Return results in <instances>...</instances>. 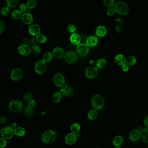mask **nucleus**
<instances>
[{
	"label": "nucleus",
	"mask_w": 148,
	"mask_h": 148,
	"mask_svg": "<svg viewBox=\"0 0 148 148\" xmlns=\"http://www.w3.org/2000/svg\"><path fill=\"white\" fill-rule=\"evenodd\" d=\"M57 137V133L54 131L49 130L43 133L41 136V140L44 143H51L56 140Z\"/></svg>",
	"instance_id": "f257e3e1"
},
{
	"label": "nucleus",
	"mask_w": 148,
	"mask_h": 148,
	"mask_svg": "<svg viewBox=\"0 0 148 148\" xmlns=\"http://www.w3.org/2000/svg\"><path fill=\"white\" fill-rule=\"evenodd\" d=\"M91 105L96 110H99L103 107L105 100L103 98L99 95H95L92 98Z\"/></svg>",
	"instance_id": "f03ea898"
},
{
	"label": "nucleus",
	"mask_w": 148,
	"mask_h": 148,
	"mask_svg": "<svg viewBox=\"0 0 148 148\" xmlns=\"http://www.w3.org/2000/svg\"><path fill=\"white\" fill-rule=\"evenodd\" d=\"M114 8L116 12L121 15H126L129 12V6L127 3L124 1H119L116 2Z\"/></svg>",
	"instance_id": "7ed1b4c3"
},
{
	"label": "nucleus",
	"mask_w": 148,
	"mask_h": 148,
	"mask_svg": "<svg viewBox=\"0 0 148 148\" xmlns=\"http://www.w3.org/2000/svg\"><path fill=\"white\" fill-rule=\"evenodd\" d=\"M24 105L22 102L19 100H13L9 104V109L12 112L18 113L23 110Z\"/></svg>",
	"instance_id": "20e7f679"
},
{
	"label": "nucleus",
	"mask_w": 148,
	"mask_h": 148,
	"mask_svg": "<svg viewBox=\"0 0 148 148\" xmlns=\"http://www.w3.org/2000/svg\"><path fill=\"white\" fill-rule=\"evenodd\" d=\"M47 63L43 60H39L34 65V71L38 74H43L46 70Z\"/></svg>",
	"instance_id": "39448f33"
},
{
	"label": "nucleus",
	"mask_w": 148,
	"mask_h": 148,
	"mask_svg": "<svg viewBox=\"0 0 148 148\" xmlns=\"http://www.w3.org/2000/svg\"><path fill=\"white\" fill-rule=\"evenodd\" d=\"M1 136L6 139H10L14 136V130L11 128V126H5L2 128L1 131Z\"/></svg>",
	"instance_id": "423d86ee"
},
{
	"label": "nucleus",
	"mask_w": 148,
	"mask_h": 148,
	"mask_svg": "<svg viewBox=\"0 0 148 148\" xmlns=\"http://www.w3.org/2000/svg\"><path fill=\"white\" fill-rule=\"evenodd\" d=\"M78 59L77 53L74 51L67 52L64 55V60L66 63L69 64H74Z\"/></svg>",
	"instance_id": "0eeeda50"
},
{
	"label": "nucleus",
	"mask_w": 148,
	"mask_h": 148,
	"mask_svg": "<svg viewBox=\"0 0 148 148\" xmlns=\"http://www.w3.org/2000/svg\"><path fill=\"white\" fill-rule=\"evenodd\" d=\"M99 70L96 66H90L86 69L85 74L88 78L93 79L98 75Z\"/></svg>",
	"instance_id": "6e6552de"
},
{
	"label": "nucleus",
	"mask_w": 148,
	"mask_h": 148,
	"mask_svg": "<svg viewBox=\"0 0 148 148\" xmlns=\"http://www.w3.org/2000/svg\"><path fill=\"white\" fill-rule=\"evenodd\" d=\"M53 81L54 84L58 87H62L65 84L64 77L60 73H58L54 75Z\"/></svg>",
	"instance_id": "1a4fd4ad"
},
{
	"label": "nucleus",
	"mask_w": 148,
	"mask_h": 148,
	"mask_svg": "<svg viewBox=\"0 0 148 148\" xmlns=\"http://www.w3.org/2000/svg\"><path fill=\"white\" fill-rule=\"evenodd\" d=\"M10 76L12 79L14 81H19L23 77V71L21 68H14L11 72Z\"/></svg>",
	"instance_id": "9d476101"
},
{
	"label": "nucleus",
	"mask_w": 148,
	"mask_h": 148,
	"mask_svg": "<svg viewBox=\"0 0 148 148\" xmlns=\"http://www.w3.org/2000/svg\"><path fill=\"white\" fill-rule=\"evenodd\" d=\"M89 47L86 44H80L77 46V51L79 55L81 57L86 56L89 51Z\"/></svg>",
	"instance_id": "9b49d317"
},
{
	"label": "nucleus",
	"mask_w": 148,
	"mask_h": 148,
	"mask_svg": "<svg viewBox=\"0 0 148 148\" xmlns=\"http://www.w3.org/2000/svg\"><path fill=\"white\" fill-rule=\"evenodd\" d=\"M60 92L63 96L70 97L73 95L74 93V90L71 86L66 85L61 87Z\"/></svg>",
	"instance_id": "f8f14e48"
},
{
	"label": "nucleus",
	"mask_w": 148,
	"mask_h": 148,
	"mask_svg": "<svg viewBox=\"0 0 148 148\" xmlns=\"http://www.w3.org/2000/svg\"><path fill=\"white\" fill-rule=\"evenodd\" d=\"M19 53L23 56H26L29 55L32 52V48L28 45L23 44L21 45L18 48Z\"/></svg>",
	"instance_id": "ddd939ff"
},
{
	"label": "nucleus",
	"mask_w": 148,
	"mask_h": 148,
	"mask_svg": "<svg viewBox=\"0 0 148 148\" xmlns=\"http://www.w3.org/2000/svg\"><path fill=\"white\" fill-rule=\"evenodd\" d=\"M141 137V131L138 129H135L130 132L129 138L131 142H135L137 141Z\"/></svg>",
	"instance_id": "4468645a"
},
{
	"label": "nucleus",
	"mask_w": 148,
	"mask_h": 148,
	"mask_svg": "<svg viewBox=\"0 0 148 148\" xmlns=\"http://www.w3.org/2000/svg\"><path fill=\"white\" fill-rule=\"evenodd\" d=\"M77 140V135L72 132L68 133L65 138V143L68 145H73L76 143Z\"/></svg>",
	"instance_id": "2eb2a0df"
},
{
	"label": "nucleus",
	"mask_w": 148,
	"mask_h": 148,
	"mask_svg": "<svg viewBox=\"0 0 148 148\" xmlns=\"http://www.w3.org/2000/svg\"><path fill=\"white\" fill-rule=\"evenodd\" d=\"M29 33L33 36H38L40 34V29L39 26L37 24H32L28 28Z\"/></svg>",
	"instance_id": "dca6fc26"
},
{
	"label": "nucleus",
	"mask_w": 148,
	"mask_h": 148,
	"mask_svg": "<svg viewBox=\"0 0 148 148\" xmlns=\"http://www.w3.org/2000/svg\"><path fill=\"white\" fill-rule=\"evenodd\" d=\"M98 43V39L96 36L91 35L88 37L86 40V44L90 47L96 46Z\"/></svg>",
	"instance_id": "f3484780"
},
{
	"label": "nucleus",
	"mask_w": 148,
	"mask_h": 148,
	"mask_svg": "<svg viewBox=\"0 0 148 148\" xmlns=\"http://www.w3.org/2000/svg\"><path fill=\"white\" fill-rule=\"evenodd\" d=\"M21 20L24 24L26 25H31L33 21V18L31 14L26 13L22 15Z\"/></svg>",
	"instance_id": "a211bd4d"
},
{
	"label": "nucleus",
	"mask_w": 148,
	"mask_h": 148,
	"mask_svg": "<svg viewBox=\"0 0 148 148\" xmlns=\"http://www.w3.org/2000/svg\"><path fill=\"white\" fill-rule=\"evenodd\" d=\"M53 56L56 58L61 59L64 57V50L60 47H56L53 49L52 51Z\"/></svg>",
	"instance_id": "6ab92c4d"
},
{
	"label": "nucleus",
	"mask_w": 148,
	"mask_h": 148,
	"mask_svg": "<svg viewBox=\"0 0 148 148\" xmlns=\"http://www.w3.org/2000/svg\"><path fill=\"white\" fill-rule=\"evenodd\" d=\"M70 40L72 44L78 46L80 44L81 38L78 34L73 33L70 37Z\"/></svg>",
	"instance_id": "aec40b11"
},
{
	"label": "nucleus",
	"mask_w": 148,
	"mask_h": 148,
	"mask_svg": "<svg viewBox=\"0 0 148 148\" xmlns=\"http://www.w3.org/2000/svg\"><path fill=\"white\" fill-rule=\"evenodd\" d=\"M126 58L124 55L122 54H118L114 58L115 63L119 65L122 66L126 63Z\"/></svg>",
	"instance_id": "412c9836"
},
{
	"label": "nucleus",
	"mask_w": 148,
	"mask_h": 148,
	"mask_svg": "<svg viewBox=\"0 0 148 148\" xmlns=\"http://www.w3.org/2000/svg\"><path fill=\"white\" fill-rule=\"evenodd\" d=\"M96 33L99 37H104L107 33V29L103 26H99L96 29Z\"/></svg>",
	"instance_id": "4be33fe9"
},
{
	"label": "nucleus",
	"mask_w": 148,
	"mask_h": 148,
	"mask_svg": "<svg viewBox=\"0 0 148 148\" xmlns=\"http://www.w3.org/2000/svg\"><path fill=\"white\" fill-rule=\"evenodd\" d=\"M123 142V138L121 136H116L112 140V143L116 147H119Z\"/></svg>",
	"instance_id": "5701e85b"
},
{
	"label": "nucleus",
	"mask_w": 148,
	"mask_h": 148,
	"mask_svg": "<svg viewBox=\"0 0 148 148\" xmlns=\"http://www.w3.org/2000/svg\"><path fill=\"white\" fill-rule=\"evenodd\" d=\"M107 62L104 58L99 59L96 63V67L98 69H102L106 66Z\"/></svg>",
	"instance_id": "b1692460"
},
{
	"label": "nucleus",
	"mask_w": 148,
	"mask_h": 148,
	"mask_svg": "<svg viewBox=\"0 0 148 148\" xmlns=\"http://www.w3.org/2000/svg\"><path fill=\"white\" fill-rule=\"evenodd\" d=\"M141 138L144 143H148V128H145L141 131Z\"/></svg>",
	"instance_id": "393cba45"
},
{
	"label": "nucleus",
	"mask_w": 148,
	"mask_h": 148,
	"mask_svg": "<svg viewBox=\"0 0 148 148\" xmlns=\"http://www.w3.org/2000/svg\"><path fill=\"white\" fill-rule=\"evenodd\" d=\"M14 130V134L18 136H25L26 133L25 129L23 128V127H20V126L17 127Z\"/></svg>",
	"instance_id": "a878e982"
},
{
	"label": "nucleus",
	"mask_w": 148,
	"mask_h": 148,
	"mask_svg": "<svg viewBox=\"0 0 148 148\" xmlns=\"http://www.w3.org/2000/svg\"><path fill=\"white\" fill-rule=\"evenodd\" d=\"M97 112L95 110H91L87 113V118L90 120H95L97 117Z\"/></svg>",
	"instance_id": "bb28decb"
},
{
	"label": "nucleus",
	"mask_w": 148,
	"mask_h": 148,
	"mask_svg": "<svg viewBox=\"0 0 148 148\" xmlns=\"http://www.w3.org/2000/svg\"><path fill=\"white\" fill-rule=\"evenodd\" d=\"M62 93L58 91L55 92L52 96V100L55 103H58L61 101L62 99Z\"/></svg>",
	"instance_id": "cd10ccee"
},
{
	"label": "nucleus",
	"mask_w": 148,
	"mask_h": 148,
	"mask_svg": "<svg viewBox=\"0 0 148 148\" xmlns=\"http://www.w3.org/2000/svg\"><path fill=\"white\" fill-rule=\"evenodd\" d=\"M22 15L23 14H22V12L20 10H15L12 12L11 16L13 19L17 20L21 18Z\"/></svg>",
	"instance_id": "c85d7f7f"
},
{
	"label": "nucleus",
	"mask_w": 148,
	"mask_h": 148,
	"mask_svg": "<svg viewBox=\"0 0 148 148\" xmlns=\"http://www.w3.org/2000/svg\"><path fill=\"white\" fill-rule=\"evenodd\" d=\"M71 131L74 134H77L80 130V125L77 123L72 124L71 126Z\"/></svg>",
	"instance_id": "c756f323"
},
{
	"label": "nucleus",
	"mask_w": 148,
	"mask_h": 148,
	"mask_svg": "<svg viewBox=\"0 0 148 148\" xmlns=\"http://www.w3.org/2000/svg\"><path fill=\"white\" fill-rule=\"evenodd\" d=\"M136 63V59L134 56H129L126 58V63L129 66L134 65Z\"/></svg>",
	"instance_id": "7c9ffc66"
},
{
	"label": "nucleus",
	"mask_w": 148,
	"mask_h": 148,
	"mask_svg": "<svg viewBox=\"0 0 148 148\" xmlns=\"http://www.w3.org/2000/svg\"><path fill=\"white\" fill-rule=\"evenodd\" d=\"M53 54L52 53L47 51L44 53L43 56V60L46 62H50L53 58Z\"/></svg>",
	"instance_id": "2f4dec72"
},
{
	"label": "nucleus",
	"mask_w": 148,
	"mask_h": 148,
	"mask_svg": "<svg viewBox=\"0 0 148 148\" xmlns=\"http://www.w3.org/2000/svg\"><path fill=\"white\" fill-rule=\"evenodd\" d=\"M47 37L43 34H39L37 36L36 40L40 44H44L46 42Z\"/></svg>",
	"instance_id": "473e14b6"
},
{
	"label": "nucleus",
	"mask_w": 148,
	"mask_h": 148,
	"mask_svg": "<svg viewBox=\"0 0 148 148\" xmlns=\"http://www.w3.org/2000/svg\"><path fill=\"white\" fill-rule=\"evenodd\" d=\"M37 2L36 0H29L26 3L27 7L30 9H33L37 5Z\"/></svg>",
	"instance_id": "72a5a7b5"
},
{
	"label": "nucleus",
	"mask_w": 148,
	"mask_h": 148,
	"mask_svg": "<svg viewBox=\"0 0 148 148\" xmlns=\"http://www.w3.org/2000/svg\"><path fill=\"white\" fill-rule=\"evenodd\" d=\"M6 4L10 8H14L17 6L18 4V1L17 0H7Z\"/></svg>",
	"instance_id": "f704fd0d"
},
{
	"label": "nucleus",
	"mask_w": 148,
	"mask_h": 148,
	"mask_svg": "<svg viewBox=\"0 0 148 148\" xmlns=\"http://www.w3.org/2000/svg\"><path fill=\"white\" fill-rule=\"evenodd\" d=\"M10 12H11V9L8 6H5L2 7L1 11V14L3 16H7L9 15Z\"/></svg>",
	"instance_id": "c9c22d12"
},
{
	"label": "nucleus",
	"mask_w": 148,
	"mask_h": 148,
	"mask_svg": "<svg viewBox=\"0 0 148 148\" xmlns=\"http://www.w3.org/2000/svg\"><path fill=\"white\" fill-rule=\"evenodd\" d=\"M25 114L28 116H32L34 114L33 108H31L29 106H27L25 108Z\"/></svg>",
	"instance_id": "e433bc0d"
},
{
	"label": "nucleus",
	"mask_w": 148,
	"mask_h": 148,
	"mask_svg": "<svg viewBox=\"0 0 148 148\" xmlns=\"http://www.w3.org/2000/svg\"><path fill=\"white\" fill-rule=\"evenodd\" d=\"M103 2L105 5L109 8L114 7L115 4L114 0H104Z\"/></svg>",
	"instance_id": "4c0bfd02"
},
{
	"label": "nucleus",
	"mask_w": 148,
	"mask_h": 148,
	"mask_svg": "<svg viewBox=\"0 0 148 148\" xmlns=\"http://www.w3.org/2000/svg\"><path fill=\"white\" fill-rule=\"evenodd\" d=\"M32 52L34 54H36V55L39 54L41 52V49L38 46L34 45L32 47Z\"/></svg>",
	"instance_id": "58836bf2"
},
{
	"label": "nucleus",
	"mask_w": 148,
	"mask_h": 148,
	"mask_svg": "<svg viewBox=\"0 0 148 148\" xmlns=\"http://www.w3.org/2000/svg\"><path fill=\"white\" fill-rule=\"evenodd\" d=\"M67 30L70 33H75L74 32L76 31V27L72 24H70L67 26Z\"/></svg>",
	"instance_id": "ea45409f"
},
{
	"label": "nucleus",
	"mask_w": 148,
	"mask_h": 148,
	"mask_svg": "<svg viewBox=\"0 0 148 148\" xmlns=\"http://www.w3.org/2000/svg\"><path fill=\"white\" fill-rule=\"evenodd\" d=\"M33 95L32 93H27L24 96V99L26 102H29L30 100L32 99Z\"/></svg>",
	"instance_id": "a19ab883"
},
{
	"label": "nucleus",
	"mask_w": 148,
	"mask_h": 148,
	"mask_svg": "<svg viewBox=\"0 0 148 148\" xmlns=\"http://www.w3.org/2000/svg\"><path fill=\"white\" fill-rule=\"evenodd\" d=\"M0 142H1V144H0V147L1 148H4L7 145V139L1 138L0 139Z\"/></svg>",
	"instance_id": "79ce46f5"
},
{
	"label": "nucleus",
	"mask_w": 148,
	"mask_h": 148,
	"mask_svg": "<svg viewBox=\"0 0 148 148\" xmlns=\"http://www.w3.org/2000/svg\"><path fill=\"white\" fill-rule=\"evenodd\" d=\"M116 12V11H115L114 8H109L107 10V12H106V14L109 16H111L114 15Z\"/></svg>",
	"instance_id": "37998d69"
},
{
	"label": "nucleus",
	"mask_w": 148,
	"mask_h": 148,
	"mask_svg": "<svg viewBox=\"0 0 148 148\" xmlns=\"http://www.w3.org/2000/svg\"><path fill=\"white\" fill-rule=\"evenodd\" d=\"M27 6L24 4H21L19 6V10L22 13H25L27 11Z\"/></svg>",
	"instance_id": "c03bdc74"
},
{
	"label": "nucleus",
	"mask_w": 148,
	"mask_h": 148,
	"mask_svg": "<svg viewBox=\"0 0 148 148\" xmlns=\"http://www.w3.org/2000/svg\"><path fill=\"white\" fill-rule=\"evenodd\" d=\"M0 28H1V31H0V34H1L3 32L5 28V22L2 21H0Z\"/></svg>",
	"instance_id": "a18cd8bd"
},
{
	"label": "nucleus",
	"mask_w": 148,
	"mask_h": 148,
	"mask_svg": "<svg viewBox=\"0 0 148 148\" xmlns=\"http://www.w3.org/2000/svg\"><path fill=\"white\" fill-rule=\"evenodd\" d=\"M121 68H122V70L123 71L127 72L130 69V66L127 64L126 63H125V64H123L121 66Z\"/></svg>",
	"instance_id": "49530a36"
},
{
	"label": "nucleus",
	"mask_w": 148,
	"mask_h": 148,
	"mask_svg": "<svg viewBox=\"0 0 148 148\" xmlns=\"http://www.w3.org/2000/svg\"><path fill=\"white\" fill-rule=\"evenodd\" d=\"M36 105V102L33 99H32L28 102V106L31 108H33Z\"/></svg>",
	"instance_id": "de8ad7c7"
},
{
	"label": "nucleus",
	"mask_w": 148,
	"mask_h": 148,
	"mask_svg": "<svg viewBox=\"0 0 148 148\" xmlns=\"http://www.w3.org/2000/svg\"><path fill=\"white\" fill-rule=\"evenodd\" d=\"M7 123V119L5 118L1 117L0 118V123L1 124L3 125Z\"/></svg>",
	"instance_id": "09e8293b"
},
{
	"label": "nucleus",
	"mask_w": 148,
	"mask_h": 148,
	"mask_svg": "<svg viewBox=\"0 0 148 148\" xmlns=\"http://www.w3.org/2000/svg\"><path fill=\"white\" fill-rule=\"evenodd\" d=\"M144 124L147 128H148V116H147L145 119Z\"/></svg>",
	"instance_id": "8fccbe9b"
},
{
	"label": "nucleus",
	"mask_w": 148,
	"mask_h": 148,
	"mask_svg": "<svg viewBox=\"0 0 148 148\" xmlns=\"http://www.w3.org/2000/svg\"><path fill=\"white\" fill-rule=\"evenodd\" d=\"M11 127L12 128L13 130H15L17 127V124L15 123H13L11 125Z\"/></svg>",
	"instance_id": "3c124183"
},
{
	"label": "nucleus",
	"mask_w": 148,
	"mask_h": 148,
	"mask_svg": "<svg viewBox=\"0 0 148 148\" xmlns=\"http://www.w3.org/2000/svg\"><path fill=\"white\" fill-rule=\"evenodd\" d=\"M94 63V61L93 60H91L90 61V64H93Z\"/></svg>",
	"instance_id": "603ef678"
},
{
	"label": "nucleus",
	"mask_w": 148,
	"mask_h": 148,
	"mask_svg": "<svg viewBox=\"0 0 148 148\" xmlns=\"http://www.w3.org/2000/svg\"><path fill=\"white\" fill-rule=\"evenodd\" d=\"M115 148H121L120 147H116Z\"/></svg>",
	"instance_id": "864d4df0"
},
{
	"label": "nucleus",
	"mask_w": 148,
	"mask_h": 148,
	"mask_svg": "<svg viewBox=\"0 0 148 148\" xmlns=\"http://www.w3.org/2000/svg\"></svg>",
	"instance_id": "5fc2aeb1"
},
{
	"label": "nucleus",
	"mask_w": 148,
	"mask_h": 148,
	"mask_svg": "<svg viewBox=\"0 0 148 148\" xmlns=\"http://www.w3.org/2000/svg\"></svg>",
	"instance_id": "6e6d98bb"
}]
</instances>
